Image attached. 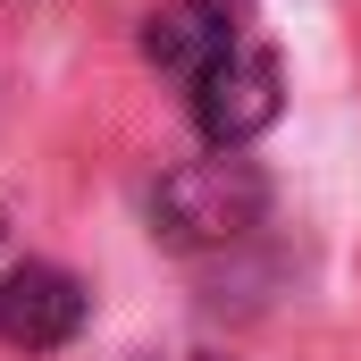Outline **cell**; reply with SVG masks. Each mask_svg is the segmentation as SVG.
<instances>
[{"mask_svg":"<svg viewBox=\"0 0 361 361\" xmlns=\"http://www.w3.org/2000/svg\"><path fill=\"white\" fill-rule=\"evenodd\" d=\"M261 219H269V177H261L244 152L185 160V169H169L160 193H152V235L177 244V252H227V244H244Z\"/></svg>","mask_w":361,"mask_h":361,"instance_id":"obj_1","label":"cell"},{"mask_svg":"<svg viewBox=\"0 0 361 361\" xmlns=\"http://www.w3.org/2000/svg\"><path fill=\"white\" fill-rule=\"evenodd\" d=\"M185 92H193V126L210 135V152H244L252 135H269L277 109H286V68H277L269 42H244L210 76H193Z\"/></svg>","mask_w":361,"mask_h":361,"instance_id":"obj_2","label":"cell"},{"mask_svg":"<svg viewBox=\"0 0 361 361\" xmlns=\"http://www.w3.org/2000/svg\"><path fill=\"white\" fill-rule=\"evenodd\" d=\"M244 42H252V0H169L160 17H143V59L177 85L210 76Z\"/></svg>","mask_w":361,"mask_h":361,"instance_id":"obj_3","label":"cell"},{"mask_svg":"<svg viewBox=\"0 0 361 361\" xmlns=\"http://www.w3.org/2000/svg\"><path fill=\"white\" fill-rule=\"evenodd\" d=\"M76 328H85V286L68 269H51V261L0 269V345L59 353V345H76Z\"/></svg>","mask_w":361,"mask_h":361,"instance_id":"obj_4","label":"cell"},{"mask_svg":"<svg viewBox=\"0 0 361 361\" xmlns=\"http://www.w3.org/2000/svg\"><path fill=\"white\" fill-rule=\"evenodd\" d=\"M193 361H219V353H193Z\"/></svg>","mask_w":361,"mask_h":361,"instance_id":"obj_5","label":"cell"}]
</instances>
